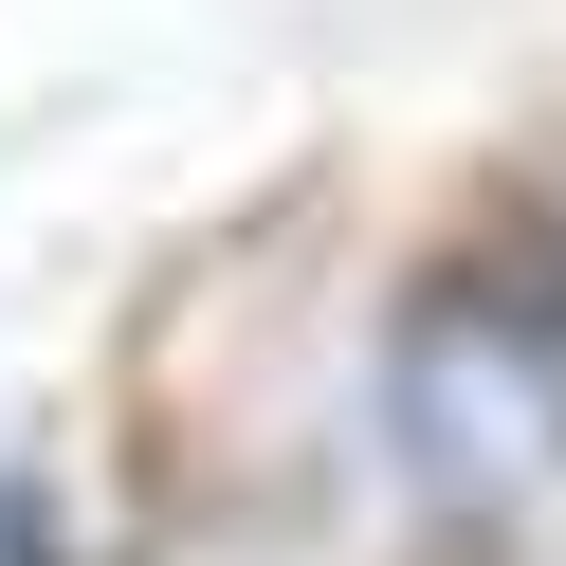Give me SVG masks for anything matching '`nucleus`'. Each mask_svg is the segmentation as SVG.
I'll use <instances>...</instances> for the list:
<instances>
[{
    "instance_id": "obj_1",
    "label": "nucleus",
    "mask_w": 566,
    "mask_h": 566,
    "mask_svg": "<svg viewBox=\"0 0 566 566\" xmlns=\"http://www.w3.org/2000/svg\"><path fill=\"white\" fill-rule=\"evenodd\" d=\"M402 566H512V548H493V530H420Z\"/></svg>"
}]
</instances>
